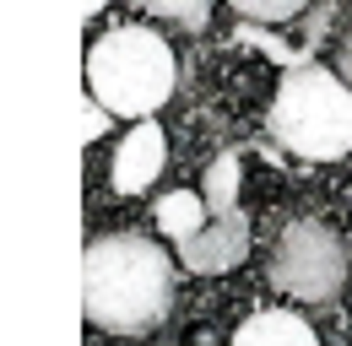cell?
<instances>
[{
    "label": "cell",
    "mask_w": 352,
    "mask_h": 346,
    "mask_svg": "<svg viewBox=\"0 0 352 346\" xmlns=\"http://www.w3.org/2000/svg\"><path fill=\"white\" fill-rule=\"evenodd\" d=\"M265 130L276 146H287L293 157L309 163H336L352 152V86L331 76L325 65H287L282 86L271 97Z\"/></svg>",
    "instance_id": "2"
},
{
    "label": "cell",
    "mask_w": 352,
    "mask_h": 346,
    "mask_svg": "<svg viewBox=\"0 0 352 346\" xmlns=\"http://www.w3.org/2000/svg\"><path fill=\"white\" fill-rule=\"evenodd\" d=\"M163 157H168L163 130L152 125V119H141V125L120 141V152H114V189H120V195H141V189L163 173Z\"/></svg>",
    "instance_id": "6"
},
{
    "label": "cell",
    "mask_w": 352,
    "mask_h": 346,
    "mask_svg": "<svg viewBox=\"0 0 352 346\" xmlns=\"http://www.w3.org/2000/svg\"><path fill=\"white\" fill-rule=\"evenodd\" d=\"M174 49L152 27H109L87 49V92L120 119H152L174 97Z\"/></svg>",
    "instance_id": "3"
},
{
    "label": "cell",
    "mask_w": 352,
    "mask_h": 346,
    "mask_svg": "<svg viewBox=\"0 0 352 346\" xmlns=\"http://www.w3.org/2000/svg\"><path fill=\"white\" fill-rule=\"evenodd\" d=\"M201 200H206V211H212V216L239 211V152H222V157H212Z\"/></svg>",
    "instance_id": "9"
},
{
    "label": "cell",
    "mask_w": 352,
    "mask_h": 346,
    "mask_svg": "<svg viewBox=\"0 0 352 346\" xmlns=\"http://www.w3.org/2000/svg\"><path fill=\"white\" fill-rule=\"evenodd\" d=\"M174 303V265L141 233H109L92 238L82 255V314L98 330L141 336L163 325Z\"/></svg>",
    "instance_id": "1"
},
{
    "label": "cell",
    "mask_w": 352,
    "mask_h": 346,
    "mask_svg": "<svg viewBox=\"0 0 352 346\" xmlns=\"http://www.w3.org/2000/svg\"><path fill=\"white\" fill-rule=\"evenodd\" d=\"M244 22H287V16H298L309 0H228Z\"/></svg>",
    "instance_id": "11"
},
{
    "label": "cell",
    "mask_w": 352,
    "mask_h": 346,
    "mask_svg": "<svg viewBox=\"0 0 352 346\" xmlns=\"http://www.w3.org/2000/svg\"><path fill=\"white\" fill-rule=\"evenodd\" d=\"M157 227L174 238V244H184V238H195L206 222H212V211H206V200L195 195V189H168L163 200H157Z\"/></svg>",
    "instance_id": "8"
},
{
    "label": "cell",
    "mask_w": 352,
    "mask_h": 346,
    "mask_svg": "<svg viewBox=\"0 0 352 346\" xmlns=\"http://www.w3.org/2000/svg\"><path fill=\"white\" fill-rule=\"evenodd\" d=\"M141 5L163 22H174V27H190V33H201L212 22V0H141Z\"/></svg>",
    "instance_id": "10"
},
{
    "label": "cell",
    "mask_w": 352,
    "mask_h": 346,
    "mask_svg": "<svg viewBox=\"0 0 352 346\" xmlns=\"http://www.w3.org/2000/svg\"><path fill=\"white\" fill-rule=\"evenodd\" d=\"M233 346H320V341H314V330H309L298 314H287V308H261V314H250V319L239 325Z\"/></svg>",
    "instance_id": "7"
},
{
    "label": "cell",
    "mask_w": 352,
    "mask_h": 346,
    "mask_svg": "<svg viewBox=\"0 0 352 346\" xmlns=\"http://www.w3.org/2000/svg\"><path fill=\"white\" fill-rule=\"evenodd\" d=\"M103 125H109V108H103V103L87 92V103H82V141H98V135H103Z\"/></svg>",
    "instance_id": "12"
},
{
    "label": "cell",
    "mask_w": 352,
    "mask_h": 346,
    "mask_svg": "<svg viewBox=\"0 0 352 346\" xmlns=\"http://www.w3.org/2000/svg\"><path fill=\"white\" fill-rule=\"evenodd\" d=\"M98 5H103V0H82V16H98Z\"/></svg>",
    "instance_id": "14"
},
{
    "label": "cell",
    "mask_w": 352,
    "mask_h": 346,
    "mask_svg": "<svg viewBox=\"0 0 352 346\" xmlns=\"http://www.w3.org/2000/svg\"><path fill=\"white\" fill-rule=\"evenodd\" d=\"M347 270H352V260H347L342 233L331 222H320V216L287 222L276 249H271V265H265L271 287H282L298 303H336L342 287H347Z\"/></svg>",
    "instance_id": "4"
},
{
    "label": "cell",
    "mask_w": 352,
    "mask_h": 346,
    "mask_svg": "<svg viewBox=\"0 0 352 346\" xmlns=\"http://www.w3.org/2000/svg\"><path fill=\"white\" fill-rule=\"evenodd\" d=\"M244 255H250V216H244V211L212 216L195 238L179 244L184 270H195V276H222V270H233Z\"/></svg>",
    "instance_id": "5"
},
{
    "label": "cell",
    "mask_w": 352,
    "mask_h": 346,
    "mask_svg": "<svg viewBox=\"0 0 352 346\" xmlns=\"http://www.w3.org/2000/svg\"><path fill=\"white\" fill-rule=\"evenodd\" d=\"M342 76L352 82V27H347V38H342Z\"/></svg>",
    "instance_id": "13"
}]
</instances>
